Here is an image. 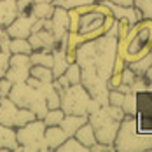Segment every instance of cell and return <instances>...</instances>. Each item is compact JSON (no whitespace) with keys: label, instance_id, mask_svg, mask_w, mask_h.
<instances>
[{"label":"cell","instance_id":"cell-23","mask_svg":"<svg viewBox=\"0 0 152 152\" xmlns=\"http://www.w3.org/2000/svg\"><path fill=\"white\" fill-rule=\"evenodd\" d=\"M9 51H11V54H30L31 46L28 39H11Z\"/></svg>","mask_w":152,"mask_h":152},{"label":"cell","instance_id":"cell-34","mask_svg":"<svg viewBox=\"0 0 152 152\" xmlns=\"http://www.w3.org/2000/svg\"><path fill=\"white\" fill-rule=\"evenodd\" d=\"M89 151L91 152H114V145L112 143H102V142H96V143H93L91 147H89Z\"/></svg>","mask_w":152,"mask_h":152},{"label":"cell","instance_id":"cell-8","mask_svg":"<svg viewBox=\"0 0 152 152\" xmlns=\"http://www.w3.org/2000/svg\"><path fill=\"white\" fill-rule=\"evenodd\" d=\"M77 14H79V12H77ZM105 18L107 16L103 14V12H100V11L96 9V0H94L93 5H91V9H88V11H84V12L79 14L75 33H79V35L82 37L84 42H86V40H93V39L103 35V33H107L105 28H103Z\"/></svg>","mask_w":152,"mask_h":152},{"label":"cell","instance_id":"cell-29","mask_svg":"<svg viewBox=\"0 0 152 152\" xmlns=\"http://www.w3.org/2000/svg\"><path fill=\"white\" fill-rule=\"evenodd\" d=\"M133 5L140 9L143 18L152 19V0H133Z\"/></svg>","mask_w":152,"mask_h":152},{"label":"cell","instance_id":"cell-11","mask_svg":"<svg viewBox=\"0 0 152 152\" xmlns=\"http://www.w3.org/2000/svg\"><path fill=\"white\" fill-rule=\"evenodd\" d=\"M37 18H33L30 12H19L14 19L5 26V31L11 39H28L31 33V26Z\"/></svg>","mask_w":152,"mask_h":152},{"label":"cell","instance_id":"cell-22","mask_svg":"<svg viewBox=\"0 0 152 152\" xmlns=\"http://www.w3.org/2000/svg\"><path fill=\"white\" fill-rule=\"evenodd\" d=\"M122 112L126 115H138V94L137 93H126L122 100Z\"/></svg>","mask_w":152,"mask_h":152},{"label":"cell","instance_id":"cell-10","mask_svg":"<svg viewBox=\"0 0 152 152\" xmlns=\"http://www.w3.org/2000/svg\"><path fill=\"white\" fill-rule=\"evenodd\" d=\"M30 54H11L9 58V68L5 72V79H9L12 84L25 82L30 75Z\"/></svg>","mask_w":152,"mask_h":152},{"label":"cell","instance_id":"cell-12","mask_svg":"<svg viewBox=\"0 0 152 152\" xmlns=\"http://www.w3.org/2000/svg\"><path fill=\"white\" fill-rule=\"evenodd\" d=\"M100 2H103L107 7L110 9L112 18H115V19H119V21H126L129 26L135 25L137 21H140V19L143 18L142 12H140V9H137L135 5H117V4H112V2H108V0H100Z\"/></svg>","mask_w":152,"mask_h":152},{"label":"cell","instance_id":"cell-3","mask_svg":"<svg viewBox=\"0 0 152 152\" xmlns=\"http://www.w3.org/2000/svg\"><path fill=\"white\" fill-rule=\"evenodd\" d=\"M117 152H147L152 151V133L138 128V115H124L114 138Z\"/></svg>","mask_w":152,"mask_h":152},{"label":"cell","instance_id":"cell-26","mask_svg":"<svg viewBox=\"0 0 152 152\" xmlns=\"http://www.w3.org/2000/svg\"><path fill=\"white\" fill-rule=\"evenodd\" d=\"M63 117H65V112L58 107V108H49V110L46 112V115H44L42 121H44L46 126H58Z\"/></svg>","mask_w":152,"mask_h":152},{"label":"cell","instance_id":"cell-2","mask_svg":"<svg viewBox=\"0 0 152 152\" xmlns=\"http://www.w3.org/2000/svg\"><path fill=\"white\" fill-rule=\"evenodd\" d=\"M152 49V19L142 18L129 26L124 39H117V56L126 63L138 60Z\"/></svg>","mask_w":152,"mask_h":152},{"label":"cell","instance_id":"cell-37","mask_svg":"<svg viewBox=\"0 0 152 152\" xmlns=\"http://www.w3.org/2000/svg\"><path fill=\"white\" fill-rule=\"evenodd\" d=\"M143 79H145V84H147V93H152V66L145 72Z\"/></svg>","mask_w":152,"mask_h":152},{"label":"cell","instance_id":"cell-39","mask_svg":"<svg viewBox=\"0 0 152 152\" xmlns=\"http://www.w3.org/2000/svg\"><path fill=\"white\" fill-rule=\"evenodd\" d=\"M115 89H117V91H121V93H124V94L131 91V89H129V86H128V84H122V82L119 84V86H117V88H115Z\"/></svg>","mask_w":152,"mask_h":152},{"label":"cell","instance_id":"cell-16","mask_svg":"<svg viewBox=\"0 0 152 152\" xmlns=\"http://www.w3.org/2000/svg\"><path fill=\"white\" fill-rule=\"evenodd\" d=\"M18 147V140H16V128H9L0 124V152L14 151Z\"/></svg>","mask_w":152,"mask_h":152},{"label":"cell","instance_id":"cell-9","mask_svg":"<svg viewBox=\"0 0 152 152\" xmlns=\"http://www.w3.org/2000/svg\"><path fill=\"white\" fill-rule=\"evenodd\" d=\"M33 119H37V115L30 108L18 107L9 96L0 98V124L9 128H19Z\"/></svg>","mask_w":152,"mask_h":152},{"label":"cell","instance_id":"cell-1","mask_svg":"<svg viewBox=\"0 0 152 152\" xmlns=\"http://www.w3.org/2000/svg\"><path fill=\"white\" fill-rule=\"evenodd\" d=\"M117 28L119 21L114 18V23L107 33L82 42L75 51V61L80 66V84L100 105L108 103L107 82L112 75L117 56Z\"/></svg>","mask_w":152,"mask_h":152},{"label":"cell","instance_id":"cell-28","mask_svg":"<svg viewBox=\"0 0 152 152\" xmlns=\"http://www.w3.org/2000/svg\"><path fill=\"white\" fill-rule=\"evenodd\" d=\"M91 2H94V0H53V5H58V7L70 11V9H75L79 5H86V4H91Z\"/></svg>","mask_w":152,"mask_h":152},{"label":"cell","instance_id":"cell-36","mask_svg":"<svg viewBox=\"0 0 152 152\" xmlns=\"http://www.w3.org/2000/svg\"><path fill=\"white\" fill-rule=\"evenodd\" d=\"M31 4H33V0H16L18 12H30Z\"/></svg>","mask_w":152,"mask_h":152},{"label":"cell","instance_id":"cell-38","mask_svg":"<svg viewBox=\"0 0 152 152\" xmlns=\"http://www.w3.org/2000/svg\"><path fill=\"white\" fill-rule=\"evenodd\" d=\"M112 4H117V5H133V0H108Z\"/></svg>","mask_w":152,"mask_h":152},{"label":"cell","instance_id":"cell-33","mask_svg":"<svg viewBox=\"0 0 152 152\" xmlns=\"http://www.w3.org/2000/svg\"><path fill=\"white\" fill-rule=\"evenodd\" d=\"M9 42H11L9 33L5 31L4 26H0V51H7V53H11V51H9Z\"/></svg>","mask_w":152,"mask_h":152},{"label":"cell","instance_id":"cell-7","mask_svg":"<svg viewBox=\"0 0 152 152\" xmlns=\"http://www.w3.org/2000/svg\"><path fill=\"white\" fill-rule=\"evenodd\" d=\"M44 131H46V124L42 119H33L16 128L18 147L14 149V152H49Z\"/></svg>","mask_w":152,"mask_h":152},{"label":"cell","instance_id":"cell-13","mask_svg":"<svg viewBox=\"0 0 152 152\" xmlns=\"http://www.w3.org/2000/svg\"><path fill=\"white\" fill-rule=\"evenodd\" d=\"M49 19H51V31H53L54 40H56V44H58V42L61 40V37L68 31V23H70L68 11H66V9H63V7L54 5L53 16H51Z\"/></svg>","mask_w":152,"mask_h":152},{"label":"cell","instance_id":"cell-14","mask_svg":"<svg viewBox=\"0 0 152 152\" xmlns=\"http://www.w3.org/2000/svg\"><path fill=\"white\" fill-rule=\"evenodd\" d=\"M44 138H46V143H47V149L49 152L56 151L61 143L68 138V135L61 129V126H46V131H44Z\"/></svg>","mask_w":152,"mask_h":152},{"label":"cell","instance_id":"cell-30","mask_svg":"<svg viewBox=\"0 0 152 152\" xmlns=\"http://www.w3.org/2000/svg\"><path fill=\"white\" fill-rule=\"evenodd\" d=\"M122 100H124V93L117 91V89H108V105L121 107Z\"/></svg>","mask_w":152,"mask_h":152},{"label":"cell","instance_id":"cell-19","mask_svg":"<svg viewBox=\"0 0 152 152\" xmlns=\"http://www.w3.org/2000/svg\"><path fill=\"white\" fill-rule=\"evenodd\" d=\"M54 5L49 2H33L30 7V14L37 19H49L53 16Z\"/></svg>","mask_w":152,"mask_h":152},{"label":"cell","instance_id":"cell-20","mask_svg":"<svg viewBox=\"0 0 152 152\" xmlns=\"http://www.w3.org/2000/svg\"><path fill=\"white\" fill-rule=\"evenodd\" d=\"M31 65H42V66H53V53L51 49H37L30 53Z\"/></svg>","mask_w":152,"mask_h":152},{"label":"cell","instance_id":"cell-17","mask_svg":"<svg viewBox=\"0 0 152 152\" xmlns=\"http://www.w3.org/2000/svg\"><path fill=\"white\" fill-rule=\"evenodd\" d=\"M18 14L16 0H0V26L5 28Z\"/></svg>","mask_w":152,"mask_h":152},{"label":"cell","instance_id":"cell-18","mask_svg":"<svg viewBox=\"0 0 152 152\" xmlns=\"http://www.w3.org/2000/svg\"><path fill=\"white\" fill-rule=\"evenodd\" d=\"M74 137L84 145V147H88V151H89V147H91L93 143H96V135H94V128L91 126V122H84L79 129L75 131V135Z\"/></svg>","mask_w":152,"mask_h":152},{"label":"cell","instance_id":"cell-35","mask_svg":"<svg viewBox=\"0 0 152 152\" xmlns=\"http://www.w3.org/2000/svg\"><path fill=\"white\" fill-rule=\"evenodd\" d=\"M11 88H12V82H11L9 79L2 77V79H0V98H4V96H9Z\"/></svg>","mask_w":152,"mask_h":152},{"label":"cell","instance_id":"cell-27","mask_svg":"<svg viewBox=\"0 0 152 152\" xmlns=\"http://www.w3.org/2000/svg\"><path fill=\"white\" fill-rule=\"evenodd\" d=\"M63 75L66 77V80H68L70 84H79V82H80V66H79V63H77V61L70 63V65L66 66V70H65Z\"/></svg>","mask_w":152,"mask_h":152},{"label":"cell","instance_id":"cell-40","mask_svg":"<svg viewBox=\"0 0 152 152\" xmlns=\"http://www.w3.org/2000/svg\"><path fill=\"white\" fill-rule=\"evenodd\" d=\"M33 2H49V4H53V0H33Z\"/></svg>","mask_w":152,"mask_h":152},{"label":"cell","instance_id":"cell-15","mask_svg":"<svg viewBox=\"0 0 152 152\" xmlns=\"http://www.w3.org/2000/svg\"><path fill=\"white\" fill-rule=\"evenodd\" d=\"M88 122V115H74V114H65V117L61 119L60 126L61 129L68 135V137H74L75 131L84 124Z\"/></svg>","mask_w":152,"mask_h":152},{"label":"cell","instance_id":"cell-32","mask_svg":"<svg viewBox=\"0 0 152 152\" xmlns=\"http://www.w3.org/2000/svg\"><path fill=\"white\" fill-rule=\"evenodd\" d=\"M135 77H137V75H135V72H133L128 65L121 70V82H122V84H128V86H129V84L135 80Z\"/></svg>","mask_w":152,"mask_h":152},{"label":"cell","instance_id":"cell-25","mask_svg":"<svg viewBox=\"0 0 152 152\" xmlns=\"http://www.w3.org/2000/svg\"><path fill=\"white\" fill-rule=\"evenodd\" d=\"M56 151L58 152H88V147H84L75 137H68Z\"/></svg>","mask_w":152,"mask_h":152},{"label":"cell","instance_id":"cell-5","mask_svg":"<svg viewBox=\"0 0 152 152\" xmlns=\"http://www.w3.org/2000/svg\"><path fill=\"white\" fill-rule=\"evenodd\" d=\"M46 84L47 82H42V80H39L37 86H30L26 80L16 82V84H12L11 91H9V98L18 107L30 108L37 115V119H44L46 112L49 110L46 103V96H44V86Z\"/></svg>","mask_w":152,"mask_h":152},{"label":"cell","instance_id":"cell-31","mask_svg":"<svg viewBox=\"0 0 152 152\" xmlns=\"http://www.w3.org/2000/svg\"><path fill=\"white\" fill-rule=\"evenodd\" d=\"M9 58H11V53L0 51V79L5 77V72L9 68Z\"/></svg>","mask_w":152,"mask_h":152},{"label":"cell","instance_id":"cell-21","mask_svg":"<svg viewBox=\"0 0 152 152\" xmlns=\"http://www.w3.org/2000/svg\"><path fill=\"white\" fill-rule=\"evenodd\" d=\"M128 66L135 72V75H145V72L152 66V54L147 53L145 56H142V58H138V60L128 63Z\"/></svg>","mask_w":152,"mask_h":152},{"label":"cell","instance_id":"cell-6","mask_svg":"<svg viewBox=\"0 0 152 152\" xmlns=\"http://www.w3.org/2000/svg\"><path fill=\"white\" fill-rule=\"evenodd\" d=\"M100 103L93 100L88 89L79 82L70 84L65 91L60 94V108L65 114H74V115H89L93 110H96Z\"/></svg>","mask_w":152,"mask_h":152},{"label":"cell","instance_id":"cell-41","mask_svg":"<svg viewBox=\"0 0 152 152\" xmlns=\"http://www.w3.org/2000/svg\"><path fill=\"white\" fill-rule=\"evenodd\" d=\"M151 54H152V49H151Z\"/></svg>","mask_w":152,"mask_h":152},{"label":"cell","instance_id":"cell-4","mask_svg":"<svg viewBox=\"0 0 152 152\" xmlns=\"http://www.w3.org/2000/svg\"><path fill=\"white\" fill-rule=\"evenodd\" d=\"M124 112L121 107L114 105H100L96 110H93L88 115V121L91 122L94 128V135H96V142L102 143H112L114 145V138L117 135L119 124L124 119Z\"/></svg>","mask_w":152,"mask_h":152},{"label":"cell","instance_id":"cell-24","mask_svg":"<svg viewBox=\"0 0 152 152\" xmlns=\"http://www.w3.org/2000/svg\"><path fill=\"white\" fill-rule=\"evenodd\" d=\"M30 75L42 80V82H53L54 77H53V70L49 66H42V65H31L30 68Z\"/></svg>","mask_w":152,"mask_h":152}]
</instances>
